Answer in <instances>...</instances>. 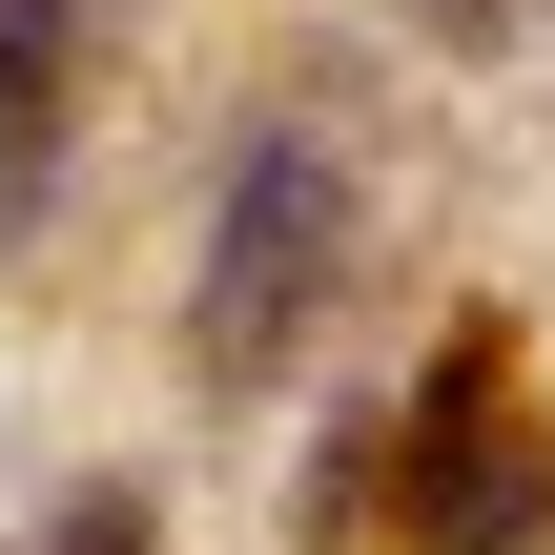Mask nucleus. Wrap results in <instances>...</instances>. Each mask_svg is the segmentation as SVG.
I'll use <instances>...</instances> for the list:
<instances>
[{"instance_id": "1", "label": "nucleus", "mask_w": 555, "mask_h": 555, "mask_svg": "<svg viewBox=\"0 0 555 555\" xmlns=\"http://www.w3.org/2000/svg\"><path fill=\"white\" fill-rule=\"evenodd\" d=\"M330 288H350V144H330V124H268V144L227 165V227H206L185 330H206L227 391H268V371L330 330Z\"/></svg>"}, {"instance_id": "2", "label": "nucleus", "mask_w": 555, "mask_h": 555, "mask_svg": "<svg viewBox=\"0 0 555 555\" xmlns=\"http://www.w3.org/2000/svg\"><path fill=\"white\" fill-rule=\"evenodd\" d=\"M535 391H515V330H453L433 350V391H412V433H391V494H412V555H535Z\"/></svg>"}, {"instance_id": "3", "label": "nucleus", "mask_w": 555, "mask_h": 555, "mask_svg": "<svg viewBox=\"0 0 555 555\" xmlns=\"http://www.w3.org/2000/svg\"><path fill=\"white\" fill-rule=\"evenodd\" d=\"M41 555H165V535H144V494H82V515H62Z\"/></svg>"}, {"instance_id": "4", "label": "nucleus", "mask_w": 555, "mask_h": 555, "mask_svg": "<svg viewBox=\"0 0 555 555\" xmlns=\"http://www.w3.org/2000/svg\"><path fill=\"white\" fill-rule=\"evenodd\" d=\"M412 21H433V41H494V21H515V0H412Z\"/></svg>"}, {"instance_id": "5", "label": "nucleus", "mask_w": 555, "mask_h": 555, "mask_svg": "<svg viewBox=\"0 0 555 555\" xmlns=\"http://www.w3.org/2000/svg\"><path fill=\"white\" fill-rule=\"evenodd\" d=\"M0 21H21V0H0Z\"/></svg>"}]
</instances>
